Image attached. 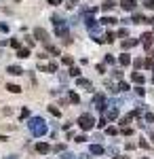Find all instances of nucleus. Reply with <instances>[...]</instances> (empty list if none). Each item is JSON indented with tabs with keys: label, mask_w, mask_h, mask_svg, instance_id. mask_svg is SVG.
I'll return each mask as SVG.
<instances>
[{
	"label": "nucleus",
	"mask_w": 154,
	"mask_h": 159,
	"mask_svg": "<svg viewBox=\"0 0 154 159\" xmlns=\"http://www.w3.org/2000/svg\"><path fill=\"white\" fill-rule=\"evenodd\" d=\"M139 40L137 38H127V40H122V49H131V47H135Z\"/></svg>",
	"instance_id": "9b49d317"
},
{
	"label": "nucleus",
	"mask_w": 154,
	"mask_h": 159,
	"mask_svg": "<svg viewBox=\"0 0 154 159\" xmlns=\"http://www.w3.org/2000/svg\"><path fill=\"white\" fill-rule=\"evenodd\" d=\"M76 79H78V81H76L78 87H87V89H91V81H89V79H80V76H76Z\"/></svg>",
	"instance_id": "2eb2a0df"
},
{
	"label": "nucleus",
	"mask_w": 154,
	"mask_h": 159,
	"mask_svg": "<svg viewBox=\"0 0 154 159\" xmlns=\"http://www.w3.org/2000/svg\"><path fill=\"white\" fill-rule=\"evenodd\" d=\"M131 79H133V83H137V85H143V81H146V79H143V74H139V72H133Z\"/></svg>",
	"instance_id": "4468645a"
},
{
	"label": "nucleus",
	"mask_w": 154,
	"mask_h": 159,
	"mask_svg": "<svg viewBox=\"0 0 154 159\" xmlns=\"http://www.w3.org/2000/svg\"><path fill=\"white\" fill-rule=\"evenodd\" d=\"M53 28H55V34L68 45V43H70V36H68V21H66L61 15H53Z\"/></svg>",
	"instance_id": "f257e3e1"
},
{
	"label": "nucleus",
	"mask_w": 154,
	"mask_h": 159,
	"mask_svg": "<svg viewBox=\"0 0 154 159\" xmlns=\"http://www.w3.org/2000/svg\"><path fill=\"white\" fill-rule=\"evenodd\" d=\"M4 159H17V157H15V155H9V157H4Z\"/></svg>",
	"instance_id": "de8ad7c7"
},
{
	"label": "nucleus",
	"mask_w": 154,
	"mask_h": 159,
	"mask_svg": "<svg viewBox=\"0 0 154 159\" xmlns=\"http://www.w3.org/2000/svg\"><path fill=\"white\" fill-rule=\"evenodd\" d=\"M93 104H95V108L99 110V112H104V110L108 108V106H106V98H104V96H95Z\"/></svg>",
	"instance_id": "39448f33"
},
{
	"label": "nucleus",
	"mask_w": 154,
	"mask_h": 159,
	"mask_svg": "<svg viewBox=\"0 0 154 159\" xmlns=\"http://www.w3.org/2000/svg\"><path fill=\"white\" fill-rule=\"evenodd\" d=\"M104 38H106V43H112V40L116 38V34H112V32H108V34H106Z\"/></svg>",
	"instance_id": "7c9ffc66"
},
{
	"label": "nucleus",
	"mask_w": 154,
	"mask_h": 159,
	"mask_svg": "<svg viewBox=\"0 0 154 159\" xmlns=\"http://www.w3.org/2000/svg\"><path fill=\"white\" fill-rule=\"evenodd\" d=\"M0 32H9V25H6V24H0Z\"/></svg>",
	"instance_id": "37998d69"
},
{
	"label": "nucleus",
	"mask_w": 154,
	"mask_h": 159,
	"mask_svg": "<svg viewBox=\"0 0 154 159\" xmlns=\"http://www.w3.org/2000/svg\"><path fill=\"white\" fill-rule=\"evenodd\" d=\"M78 125H80V129H84V132L93 129V125H95L93 115H89V112H84V115H80V117H78Z\"/></svg>",
	"instance_id": "7ed1b4c3"
},
{
	"label": "nucleus",
	"mask_w": 154,
	"mask_h": 159,
	"mask_svg": "<svg viewBox=\"0 0 154 159\" xmlns=\"http://www.w3.org/2000/svg\"><path fill=\"white\" fill-rule=\"evenodd\" d=\"M104 151L106 148L101 147V144H91V155H104Z\"/></svg>",
	"instance_id": "ddd939ff"
},
{
	"label": "nucleus",
	"mask_w": 154,
	"mask_h": 159,
	"mask_svg": "<svg viewBox=\"0 0 154 159\" xmlns=\"http://www.w3.org/2000/svg\"><path fill=\"white\" fill-rule=\"evenodd\" d=\"M49 112H51V115H53V117H61L59 108H55V106H49Z\"/></svg>",
	"instance_id": "b1692460"
},
{
	"label": "nucleus",
	"mask_w": 154,
	"mask_h": 159,
	"mask_svg": "<svg viewBox=\"0 0 154 159\" xmlns=\"http://www.w3.org/2000/svg\"><path fill=\"white\" fill-rule=\"evenodd\" d=\"M70 76H80V68H76V66H70Z\"/></svg>",
	"instance_id": "5701e85b"
},
{
	"label": "nucleus",
	"mask_w": 154,
	"mask_h": 159,
	"mask_svg": "<svg viewBox=\"0 0 154 159\" xmlns=\"http://www.w3.org/2000/svg\"><path fill=\"white\" fill-rule=\"evenodd\" d=\"M59 159H76V157H74L70 151H68V153H61V157H59Z\"/></svg>",
	"instance_id": "473e14b6"
},
{
	"label": "nucleus",
	"mask_w": 154,
	"mask_h": 159,
	"mask_svg": "<svg viewBox=\"0 0 154 159\" xmlns=\"http://www.w3.org/2000/svg\"><path fill=\"white\" fill-rule=\"evenodd\" d=\"M11 47H13V49H19V40H17V38H13V40H11Z\"/></svg>",
	"instance_id": "72a5a7b5"
},
{
	"label": "nucleus",
	"mask_w": 154,
	"mask_h": 159,
	"mask_svg": "<svg viewBox=\"0 0 154 159\" xmlns=\"http://www.w3.org/2000/svg\"><path fill=\"white\" fill-rule=\"evenodd\" d=\"M68 7H70V9H74V7H76V0H68Z\"/></svg>",
	"instance_id": "a18cd8bd"
},
{
	"label": "nucleus",
	"mask_w": 154,
	"mask_h": 159,
	"mask_svg": "<svg viewBox=\"0 0 154 159\" xmlns=\"http://www.w3.org/2000/svg\"><path fill=\"white\" fill-rule=\"evenodd\" d=\"M114 159H125V157H118V155H116V157H114Z\"/></svg>",
	"instance_id": "8fccbe9b"
},
{
	"label": "nucleus",
	"mask_w": 154,
	"mask_h": 159,
	"mask_svg": "<svg viewBox=\"0 0 154 159\" xmlns=\"http://www.w3.org/2000/svg\"><path fill=\"white\" fill-rule=\"evenodd\" d=\"M152 43H154V34H152V32L142 34V45L146 47V49H150V47H152Z\"/></svg>",
	"instance_id": "423d86ee"
},
{
	"label": "nucleus",
	"mask_w": 154,
	"mask_h": 159,
	"mask_svg": "<svg viewBox=\"0 0 154 159\" xmlns=\"http://www.w3.org/2000/svg\"><path fill=\"white\" fill-rule=\"evenodd\" d=\"M4 45H6V43H0V53H2V47H4Z\"/></svg>",
	"instance_id": "09e8293b"
},
{
	"label": "nucleus",
	"mask_w": 154,
	"mask_h": 159,
	"mask_svg": "<svg viewBox=\"0 0 154 159\" xmlns=\"http://www.w3.org/2000/svg\"><path fill=\"white\" fill-rule=\"evenodd\" d=\"M36 151H38L40 155H47V153H51V147H49L47 142H38V144H36Z\"/></svg>",
	"instance_id": "1a4fd4ad"
},
{
	"label": "nucleus",
	"mask_w": 154,
	"mask_h": 159,
	"mask_svg": "<svg viewBox=\"0 0 154 159\" xmlns=\"http://www.w3.org/2000/svg\"><path fill=\"white\" fill-rule=\"evenodd\" d=\"M78 159H91V155H84V153H83V155H80Z\"/></svg>",
	"instance_id": "49530a36"
},
{
	"label": "nucleus",
	"mask_w": 154,
	"mask_h": 159,
	"mask_svg": "<svg viewBox=\"0 0 154 159\" xmlns=\"http://www.w3.org/2000/svg\"><path fill=\"white\" fill-rule=\"evenodd\" d=\"M114 91H129V85H127V83H118V87H116Z\"/></svg>",
	"instance_id": "393cba45"
},
{
	"label": "nucleus",
	"mask_w": 154,
	"mask_h": 159,
	"mask_svg": "<svg viewBox=\"0 0 154 159\" xmlns=\"http://www.w3.org/2000/svg\"><path fill=\"white\" fill-rule=\"evenodd\" d=\"M6 89H9L11 93H21V87L15 85V83H9V85H6Z\"/></svg>",
	"instance_id": "412c9836"
},
{
	"label": "nucleus",
	"mask_w": 154,
	"mask_h": 159,
	"mask_svg": "<svg viewBox=\"0 0 154 159\" xmlns=\"http://www.w3.org/2000/svg\"><path fill=\"white\" fill-rule=\"evenodd\" d=\"M133 24H146V17L139 15V13H135V15H133Z\"/></svg>",
	"instance_id": "4be33fe9"
},
{
	"label": "nucleus",
	"mask_w": 154,
	"mask_h": 159,
	"mask_svg": "<svg viewBox=\"0 0 154 159\" xmlns=\"http://www.w3.org/2000/svg\"><path fill=\"white\" fill-rule=\"evenodd\" d=\"M106 123H108V119H106V117H101V119H99V123H97V125H99V127H104V125H106Z\"/></svg>",
	"instance_id": "58836bf2"
},
{
	"label": "nucleus",
	"mask_w": 154,
	"mask_h": 159,
	"mask_svg": "<svg viewBox=\"0 0 154 159\" xmlns=\"http://www.w3.org/2000/svg\"><path fill=\"white\" fill-rule=\"evenodd\" d=\"M146 121H148V123H154V115H152V112H148V115H146Z\"/></svg>",
	"instance_id": "c9c22d12"
},
{
	"label": "nucleus",
	"mask_w": 154,
	"mask_h": 159,
	"mask_svg": "<svg viewBox=\"0 0 154 159\" xmlns=\"http://www.w3.org/2000/svg\"><path fill=\"white\" fill-rule=\"evenodd\" d=\"M68 100H70L72 104H78V102H80V98H78L76 91H68Z\"/></svg>",
	"instance_id": "dca6fc26"
},
{
	"label": "nucleus",
	"mask_w": 154,
	"mask_h": 159,
	"mask_svg": "<svg viewBox=\"0 0 154 159\" xmlns=\"http://www.w3.org/2000/svg\"><path fill=\"white\" fill-rule=\"evenodd\" d=\"M93 13H95V9L83 15V21H84V25H87V28H95V25H97V21H95V17H93Z\"/></svg>",
	"instance_id": "20e7f679"
},
{
	"label": "nucleus",
	"mask_w": 154,
	"mask_h": 159,
	"mask_svg": "<svg viewBox=\"0 0 154 159\" xmlns=\"http://www.w3.org/2000/svg\"><path fill=\"white\" fill-rule=\"evenodd\" d=\"M61 61H63L66 66H72V64H74V60H72V57H68V55H63V57H61Z\"/></svg>",
	"instance_id": "c756f323"
},
{
	"label": "nucleus",
	"mask_w": 154,
	"mask_h": 159,
	"mask_svg": "<svg viewBox=\"0 0 154 159\" xmlns=\"http://www.w3.org/2000/svg\"><path fill=\"white\" fill-rule=\"evenodd\" d=\"M133 66H135V70H137V68H142V66H143V61L142 60H135V64H133Z\"/></svg>",
	"instance_id": "4c0bfd02"
},
{
	"label": "nucleus",
	"mask_w": 154,
	"mask_h": 159,
	"mask_svg": "<svg viewBox=\"0 0 154 159\" xmlns=\"http://www.w3.org/2000/svg\"><path fill=\"white\" fill-rule=\"evenodd\" d=\"M47 70H49V72H57V64H55V61H51V64L47 66Z\"/></svg>",
	"instance_id": "c85d7f7f"
},
{
	"label": "nucleus",
	"mask_w": 154,
	"mask_h": 159,
	"mask_svg": "<svg viewBox=\"0 0 154 159\" xmlns=\"http://www.w3.org/2000/svg\"><path fill=\"white\" fill-rule=\"evenodd\" d=\"M120 134H122V136H131V134H133V129H131V127H125V125H122Z\"/></svg>",
	"instance_id": "bb28decb"
},
{
	"label": "nucleus",
	"mask_w": 154,
	"mask_h": 159,
	"mask_svg": "<svg viewBox=\"0 0 154 159\" xmlns=\"http://www.w3.org/2000/svg\"><path fill=\"white\" fill-rule=\"evenodd\" d=\"M34 36L38 40H42V43H49V34H47V30H42V28H34Z\"/></svg>",
	"instance_id": "0eeeda50"
},
{
	"label": "nucleus",
	"mask_w": 154,
	"mask_h": 159,
	"mask_svg": "<svg viewBox=\"0 0 154 159\" xmlns=\"http://www.w3.org/2000/svg\"><path fill=\"white\" fill-rule=\"evenodd\" d=\"M152 83H154V74H152Z\"/></svg>",
	"instance_id": "3c124183"
},
{
	"label": "nucleus",
	"mask_w": 154,
	"mask_h": 159,
	"mask_svg": "<svg viewBox=\"0 0 154 159\" xmlns=\"http://www.w3.org/2000/svg\"><path fill=\"white\" fill-rule=\"evenodd\" d=\"M116 7V2H112V0H106L104 4H101V11H112Z\"/></svg>",
	"instance_id": "f3484780"
},
{
	"label": "nucleus",
	"mask_w": 154,
	"mask_h": 159,
	"mask_svg": "<svg viewBox=\"0 0 154 159\" xmlns=\"http://www.w3.org/2000/svg\"><path fill=\"white\" fill-rule=\"evenodd\" d=\"M28 117H30V110L24 108V110H21V119H28Z\"/></svg>",
	"instance_id": "f704fd0d"
},
{
	"label": "nucleus",
	"mask_w": 154,
	"mask_h": 159,
	"mask_svg": "<svg viewBox=\"0 0 154 159\" xmlns=\"http://www.w3.org/2000/svg\"><path fill=\"white\" fill-rule=\"evenodd\" d=\"M74 140H76V142H84V140H87V136H76Z\"/></svg>",
	"instance_id": "79ce46f5"
},
{
	"label": "nucleus",
	"mask_w": 154,
	"mask_h": 159,
	"mask_svg": "<svg viewBox=\"0 0 154 159\" xmlns=\"http://www.w3.org/2000/svg\"><path fill=\"white\" fill-rule=\"evenodd\" d=\"M143 66L146 68H154V57H148V60L143 61Z\"/></svg>",
	"instance_id": "cd10ccee"
},
{
	"label": "nucleus",
	"mask_w": 154,
	"mask_h": 159,
	"mask_svg": "<svg viewBox=\"0 0 154 159\" xmlns=\"http://www.w3.org/2000/svg\"><path fill=\"white\" fill-rule=\"evenodd\" d=\"M127 34H129V32H127L125 28H122V30H118V36H120V38H125V36H127Z\"/></svg>",
	"instance_id": "e433bc0d"
},
{
	"label": "nucleus",
	"mask_w": 154,
	"mask_h": 159,
	"mask_svg": "<svg viewBox=\"0 0 154 159\" xmlns=\"http://www.w3.org/2000/svg\"><path fill=\"white\" fill-rule=\"evenodd\" d=\"M120 7H122L125 11H135L137 2H135V0H122V2H120Z\"/></svg>",
	"instance_id": "6e6552de"
},
{
	"label": "nucleus",
	"mask_w": 154,
	"mask_h": 159,
	"mask_svg": "<svg viewBox=\"0 0 154 159\" xmlns=\"http://www.w3.org/2000/svg\"><path fill=\"white\" fill-rule=\"evenodd\" d=\"M143 7L146 9H154V0H143Z\"/></svg>",
	"instance_id": "2f4dec72"
},
{
	"label": "nucleus",
	"mask_w": 154,
	"mask_h": 159,
	"mask_svg": "<svg viewBox=\"0 0 154 159\" xmlns=\"http://www.w3.org/2000/svg\"><path fill=\"white\" fill-rule=\"evenodd\" d=\"M28 127H30V134L36 136V138L47 134V123H45V119H40V117H32L28 121Z\"/></svg>",
	"instance_id": "f03ea898"
},
{
	"label": "nucleus",
	"mask_w": 154,
	"mask_h": 159,
	"mask_svg": "<svg viewBox=\"0 0 154 159\" xmlns=\"http://www.w3.org/2000/svg\"><path fill=\"white\" fill-rule=\"evenodd\" d=\"M131 64V55L129 53H122V55H120V66H129Z\"/></svg>",
	"instance_id": "6ab92c4d"
},
{
	"label": "nucleus",
	"mask_w": 154,
	"mask_h": 159,
	"mask_svg": "<svg viewBox=\"0 0 154 159\" xmlns=\"http://www.w3.org/2000/svg\"><path fill=\"white\" fill-rule=\"evenodd\" d=\"M6 72L13 74V76H19V74H24V70H21L19 66H9V68H6Z\"/></svg>",
	"instance_id": "f8f14e48"
},
{
	"label": "nucleus",
	"mask_w": 154,
	"mask_h": 159,
	"mask_svg": "<svg viewBox=\"0 0 154 159\" xmlns=\"http://www.w3.org/2000/svg\"><path fill=\"white\" fill-rule=\"evenodd\" d=\"M116 117H118V108H116V106L112 104V108H110V110L106 112V119H110V121H114Z\"/></svg>",
	"instance_id": "9d476101"
},
{
	"label": "nucleus",
	"mask_w": 154,
	"mask_h": 159,
	"mask_svg": "<svg viewBox=\"0 0 154 159\" xmlns=\"http://www.w3.org/2000/svg\"><path fill=\"white\" fill-rule=\"evenodd\" d=\"M118 19H114V17H101L99 19V24H104V25H112V24H116Z\"/></svg>",
	"instance_id": "a211bd4d"
},
{
	"label": "nucleus",
	"mask_w": 154,
	"mask_h": 159,
	"mask_svg": "<svg viewBox=\"0 0 154 159\" xmlns=\"http://www.w3.org/2000/svg\"><path fill=\"white\" fill-rule=\"evenodd\" d=\"M63 0H49V4H53V7H57V4H61Z\"/></svg>",
	"instance_id": "a19ab883"
},
{
	"label": "nucleus",
	"mask_w": 154,
	"mask_h": 159,
	"mask_svg": "<svg viewBox=\"0 0 154 159\" xmlns=\"http://www.w3.org/2000/svg\"><path fill=\"white\" fill-rule=\"evenodd\" d=\"M17 55H19L21 60H25V57H30V49H28V47H25V49L19 47V49H17Z\"/></svg>",
	"instance_id": "aec40b11"
},
{
	"label": "nucleus",
	"mask_w": 154,
	"mask_h": 159,
	"mask_svg": "<svg viewBox=\"0 0 154 159\" xmlns=\"http://www.w3.org/2000/svg\"><path fill=\"white\" fill-rule=\"evenodd\" d=\"M143 159H146V157H143Z\"/></svg>",
	"instance_id": "603ef678"
},
{
	"label": "nucleus",
	"mask_w": 154,
	"mask_h": 159,
	"mask_svg": "<svg viewBox=\"0 0 154 159\" xmlns=\"http://www.w3.org/2000/svg\"><path fill=\"white\" fill-rule=\"evenodd\" d=\"M106 134H108V136H116V134H118V129L112 125V127H108V129H106Z\"/></svg>",
	"instance_id": "a878e982"
},
{
	"label": "nucleus",
	"mask_w": 154,
	"mask_h": 159,
	"mask_svg": "<svg viewBox=\"0 0 154 159\" xmlns=\"http://www.w3.org/2000/svg\"><path fill=\"white\" fill-rule=\"evenodd\" d=\"M97 72H106V66L104 64H97Z\"/></svg>",
	"instance_id": "ea45409f"
},
{
	"label": "nucleus",
	"mask_w": 154,
	"mask_h": 159,
	"mask_svg": "<svg viewBox=\"0 0 154 159\" xmlns=\"http://www.w3.org/2000/svg\"><path fill=\"white\" fill-rule=\"evenodd\" d=\"M106 64H114V57L112 55H106Z\"/></svg>",
	"instance_id": "c03bdc74"
}]
</instances>
